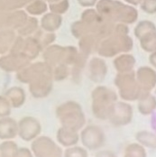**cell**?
Returning a JSON list of instances; mask_svg holds the SVG:
<instances>
[{"label": "cell", "instance_id": "6da1fadb", "mask_svg": "<svg viewBox=\"0 0 156 157\" xmlns=\"http://www.w3.org/2000/svg\"><path fill=\"white\" fill-rule=\"evenodd\" d=\"M18 78L30 83V91L36 98H46L52 90V69L45 62H39L24 69Z\"/></svg>", "mask_w": 156, "mask_h": 157}, {"label": "cell", "instance_id": "7a4b0ae2", "mask_svg": "<svg viewBox=\"0 0 156 157\" xmlns=\"http://www.w3.org/2000/svg\"><path fill=\"white\" fill-rule=\"evenodd\" d=\"M134 46L132 38L128 35V27L116 32L102 39L97 49V53L101 57L112 58L121 53L129 52Z\"/></svg>", "mask_w": 156, "mask_h": 157}, {"label": "cell", "instance_id": "3957f363", "mask_svg": "<svg viewBox=\"0 0 156 157\" xmlns=\"http://www.w3.org/2000/svg\"><path fill=\"white\" fill-rule=\"evenodd\" d=\"M56 117L62 126L79 131L86 124V116L81 106L74 100L66 101L57 107Z\"/></svg>", "mask_w": 156, "mask_h": 157}, {"label": "cell", "instance_id": "277c9868", "mask_svg": "<svg viewBox=\"0 0 156 157\" xmlns=\"http://www.w3.org/2000/svg\"><path fill=\"white\" fill-rule=\"evenodd\" d=\"M117 98L116 91L108 87L103 85L96 87L91 93V109L95 117L107 120Z\"/></svg>", "mask_w": 156, "mask_h": 157}, {"label": "cell", "instance_id": "5b68a950", "mask_svg": "<svg viewBox=\"0 0 156 157\" xmlns=\"http://www.w3.org/2000/svg\"><path fill=\"white\" fill-rule=\"evenodd\" d=\"M99 5L100 8H102V13L110 22H118L125 25L133 24L137 19V11L130 6L112 0H102Z\"/></svg>", "mask_w": 156, "mask_h": 157}, {"label": "cell", "instance_id": "8992f818", "mask_svg": "<svg viewBox=\"0 0 156 157\" xmlns=\"http://www.w3.org/2000/svg\"><path fill=\"white\" fill-rule=\"evenodd\" d=\"M79 51L75 46H61V45H50L44 50V60L52 68L65 64L70 67L77 61Z\"/></svg>", "mask_w": 156, "mask_h": 157}, {"label": "cell", "instance_id": "52a82bcc", "mask_svg": "<svg viewBox=\"0 0 156 157\" xmlns=\"http://www.w3.org/2000/svg\"><path fill=\"white\" fill-rule=\"evenodd\" d=\"M115 85L118 90V94L124 101L138 100L143 93L136 80L135 71L117 73L115 78Z\"/></svg>", "mask_w": 156, "mask_h": 157}, {"label": "cell", "instance_id": "ba28073f", "mask_svg": "<svg viewBox=\"0 0 156 157\" xmlns=\"http://www.w3.org/2000/svg\"><path fill=\"white\" fill-rule=\"evenodd\" d=\"M31 150L34 157H63L62 147L46 136H39L32 140Z\"/></svg>", "mask_w": 156, "mask_h": 157}, {"label": "cell", "instance_id": "9c48e42d", "mask_svg": "<svg viewBox=\"0 0 156 157\" xmlns=\"http://www.w3.org/2000/svg\"><path fill=\"white\" fill-rule=\"evenodd\" d=\"M79 140L86 149L96 151L104 146L106 135L101 127L96 125H89L81 129Z\"/></svg>", "mask_w": 156, "mask_h": 157}, {"label": "cell", "instance_id": "30bf717a", "mask_svg": "<svg viewBox=\"0 0 156 157\" xmlns=\"http://www.w3.org/2000/svg\"><path fill=\"white\" fill-rule=\"evenodd\" d=\"M134 110L126 101H116L110 111L108 120L115 126H125L132 122Z\"/></svg>", "mask_w": 156, "mask_h": 157}, {"label": "cell", "instance_id": "8fae6325", "mask_svg": "<svg viewBox=\"0 0 156 157\" xmlns=\"http://www.w3.org/2000/svg\"><path fill=\"white\" fill-rule=\"evenodd\" d=\"M41 132L42 125L33 117H25L18 123V136L25 141L34 140L41 135Z\"/></svg>", "mask_w": 156, "mask_h": 157}, {"label": "cell", "instance_id": "7c38bea8", "mask_svg": "<svg viewBox=\"0 0 156 157\" xmlns=\"http://www.w3.org/2000/svg\"><path fill=\"white\" fill-rule=\"evenodd\" d=\"M136 80L143 92H151L156 87V71L149 66H142L135 71Z\"/></svg>", "mask_w": 156, "mask_h": 157}, {"label": "cell", "instance_id": "4fadbf2b", "mask_svg": "<svg viewBox=\"0 0 156 157\" xmlns=\"http://www.w3.org/2000/svg\"><path fill=\"white\" fill-rule=\"evenodd\" d=\"M108 74V65L106 62L99 58L93 57L89 63V78L95 83H102Z\"/></svg>", "mask_w": 156, "mask_h": 157}, {"label": "cell", "instance_id": "5bb4252c", "mask_svg": "<svg viewBox=\"0 0 156 157\" xmlns=\"http://www.w3.org/2000/svg\"><path fill=\"white\" fill-rule=\"evenodd\" d=\"M135 63H136V60L135 56L128 52L121 53L116 56L113 62L114 67L117 71V73H126L134 71Z\"/></svg>", "mask_w": 156, "mask_h": 157}, {"label": "cell", "instance_id": "9a60e30c", "mask_svg": "<svg viewBox=\"0 0 156 157\" xmlns=\"http://www.w3.org/2000/svg\"><path fill=\"white\" fill-rule=\"evenodd\" d=\"M18 135V123L15 119L6 117L0 118V139L11 140Z\"/></svg>", "mask_w": 156, "mask_h": 157}, {"label": "cell", "instance_id": "2e32d148", "mask_svg": "<svg viewBox=\"0 0 156 157\" xmlns=\"http://www.w3.org/2000/svg\"><path fill=\"white\" fill-rule=\"evenodd\" d=\"M56 138L58 143L64 147H70L76 145L79 141V134L78 131L61 126L56 135Z\"/></svg>", "mask_w": 156, "mask_h": 157}, {"label": "cell", "instance_id": "e0dca14e", "mask_svg": "<svg viewBox=\"0 0 156 157\" xmlns=\"http://www.w3.org/2000/svg\"><path fill=\"white\" fill-rule=\"evenodd\" d=\"M138 111L143 116H149L156 110V98L151 92H143L138 98Z\"/></svg>", "mask_w": 156, "mask_h": 157}, {"label": "cell", "instance_id": "ac0fdd59", "mask_svg": "<svg viewBox=\"0 0 156 157\" xmlns=\"http://www.w3.org/2000/svg\"><path fill=\"white\" fill-rule=\"evenodd\" d=\"M99 44L98 38L94 34H87L80 38L79 41V52L88 57L94 52H97V45Z\"/></svg>", "mask_w": 156, "mask_h": 157}, {"label": "cell", "instance_id": "d6986e66", "mask_svg": "<svg viewBox=\"0 0 156 157\" xmlns=\"http://www.w3.org/2000/svg\"><path fill=\"white\" fill-rule=\"evenodd\" d=\"M142 49L146 52H154L156 51V30L147 32L138 38Z\"/></svg>", "mask_w": 156, "mask_h": 157}, {"label": "cell", "instance_id": "ffe728a7", "mask_svg": "<svg viewBox=\"0 0 156 157\" xmlns=\"http://www.w3.org/2000/svg\"><path fill=\"white\" fill-rule=\"evenodd\" d=\"M135 139L137 143L142 144L143 147L156 149V133L142 130L135 134Z\"/></svg>", "mask_w": 156, "mask_h": 157}, {"label": "cell", "instance_id": "44dd1931", "mask_svg": "<svg viewBox=\"0 0 156 157\" xmlns=\"http://www.w3.org/2000/svg\"><path fill=\"white\" fill-rule=\"evenodd\" d=\"M7 98L10 100V104L14 108H19L21 107L25 100V94L24 90L20 88H13L8 90L7 92Z\"/></svg>", "mask_w": 156, "mask_h": 157}, {"label": "cell", "instance_id": "7402d4cb", "mask_svg": "<svg viewBox=\"0 0 156 157\" xmlns=\"http://www.w3.org/2000/svg\"><path fill=\"white\" fill-rule=\"evenodd\" d=\"M124 157H147L145 147L138 143H132L125 147Z\"/></svg>", "mask_w": 156, "mask_h": 157}, {"label": "cell", "instance_id": "603a6c76", "mask_svg": "<svg viewBox=\"0 0 156 157\" xmlns=\"http://www.w3.org/2000/svg\"><path fill=\"white\" fill-rule=\"evenodd\" d=\"M18 149L15 142L5 140L0 144V157H16Z\"/></svg>", "mask_w": 156, "mask_h": 157}, {"label": "cell", "instance_id": "cb8c5ba5", "mask_svg": "<svg viewBox=\"0 0 156 157\" xmlns=\"http://www.w3.org/2000/svg\"><path fill=\"white\" fill-rule=\"evenodd\" d=\"M63 157H89L88 151L85 147L73 145L67 147L63 152Z\"/></svg>", "mask_w": 156, "mask_h": 157}, {"label": "cell", "instance_id": "d4e9b609", "mask_svg": "<svg viewBox=\"0 0 156 157\" xmlns=\"http://www.w3.org/2000/svg\"><path fill=\"white\" fill-rule=\"evenodd\" d=\"M152 30H156V26L154 23H152L150 21H142L136 25V27L135 29V35L138 39L143 33L152 31Z\"/></svg>", "mask_w": 156, "mask_h": 157}, {"label": "cell", "instance_id": "484cf974", "mask_svg": "<svg viewBox=\"0 0 156 157\" xmlns=\"http://www.w3.org/2000/svg\"><path fill=\"white\" fill-rule=\"evenodd\" d=\"M11 113L10 102L3 97H0V118L8 117Z\"/></svg>", "mask_w": 156, "mask_h": 157}, {"label": "cell", "instance_id": "4316f807", "mask_svg": "<svg viewBox=\"0 0 156 157\" xmlns=\"http://www.w3.org/2000/svg\"><path fill=\"white\" fill-rule=\"evenodd\" d=\"M45 21L44 23V28L46 30L47 32H52L55 31L56 29L59 28V25L61 24L60 18H57L56 20H54L52 22V20H51V16H47L45 18Z\"/></svg>", "mask_w": 156, "mask_h": 157}, {"label": "cell", "instance_id": "83f0119b", "mask_svg": "<svg viewBox=\"0 0 156 157\" xmlns=\"http://www.w3.org/2000/svg\"><path fill=\"white\" fill-rule=\"evenodd\" d=\"M142 9L148 14L156 13V0H142Z\"/></svg>", "mask_w": 156, "mask_h": 157}, {"label": "cell", "instance_id": "f1b7e54d", "mask_svg": "<svg viewBox=\"0 0 156 157\" xmlns=\"http://www.w3.org/2000/svg\"><path fill=\"white\" fill-rule=\"evenodd\" d=\"M16 157H34L32 150L23 147V148H19L17 153H16Z\"/></svg>", "mask_w": 156, "mask_h": 157}, {"label": "cell", "instance_id": "f546056e", "mask_svg": "<svg viewBox=\"0 0 156 157\" xmlns=\"http://www.w3.org/2000/svg\"><path fill=\"white\" fill-rule=\"evenodd\" d=\"M96 157H117L116 155L110 150H101L96 154Z\"/></svg>", "mask_w": 156, "mask_h": 157}, {"label": "cell", "instance_id": "4dcf8cb0", "mask_svg": "<svg viewBox=\"0 0 156 157\" xmlns=\"http://www.w3.org/2000/svg\"><path fill=\"white\" fill-rule=\"evenodd\" d=\"M149 63L153 66V68L156 70V51L151 52V54L149 55Z\"/></svg>", "mask_w": 156, "mask_h": 157}, {"label": "cell", "instance_id": "1f68e13d", "mask_svg": "<svg viewBox=\"0 0 156 157\" xmlns=\"http://www.w3.org/2000/svg\"><path fill=\"white\" fill-rule=\"evenodd\" d=\"M126 2H128V3H130V4H132V5H138V4H140L141 1L142 0H125Z\"/></svg>", "mask_w": 156, "mask_h": 157}, {"label": "cell", "instance_id": "d6a6232c", "mask_svg": "<svg viewBox=\"0 0 156 157\" xmlns=\"http://www.w3.org/2000/svg\"><path fill=\"white\" fill-rule=\"evenodd\" d=\"M155 93H156V87H155Z\"/></svg>", "mask_w": 156, "mask_h": 157}]
</instances>
